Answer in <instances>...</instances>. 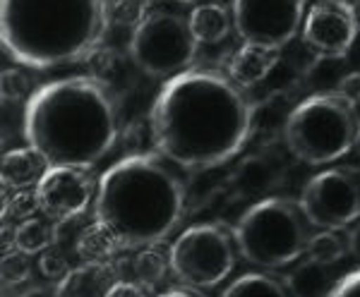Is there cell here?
Returning a JSON list of instances; mask_svg holds the SVG:
<instances>
[{
  "mask_svg": "<svg viewBox=\"0 0 360 297\" xmlns=\"http://www.w3.org/2000/svg\"><path fill=\"white\" fill-rule=\"evenodd\" d=\"M312 223L298 202L266 197L255 202L233 228L238 254L259 269H283L293 264L312 237Z\"/></svg>",
  "mask_w": 360,
  "mask_h": 297,
  "instance_id": "8992f818",
  "label": "cell"
},
{
  "mask_svg": "<svg viewBox=\"0 0 360 297\" xmlns=\"http://www.w3.org/2000/svg\"><path fill=\"white\" fill-rule=\"evenodd\" d=\"M22 132L51 168L96 166L118 139L113 98L96 77H65L27 98Z\"/></svg>",
  "mask_w": 360,
  "mask_h": 297,
  "instance_id": "7a4b0ae2",
  "label": "cell"
},
{
  "mask_svg": "<svg viewBox=\"0 0 360 297\" xmlns=\"http://www.w3.org/2000/svg\"><path fill=\"white\" fill-rule=\"evenodd\" d=\"M307 5H317V3H327V0H305ZM344 3H348V0H344Z\"/></svg>",
  "mask_w": 360,
  "mask_h": 297,
  "instance_id": "d590c367",
  "label": "cell"
},
{
  "mask_svg": "<svg viewBox=\"0 0 360 297\" xmlns=\"http://www.w3.org/2000/svg\"><path fill=\"white\" fill-rule=\"evenodd\" d=\"M168 269H171V254L164 252L159 244L144 247L135 259V276L144 288H156V283L164 281Z\"/></svg>",
  "mask_w": 360,
  "mask_h": 297,
  "instance_id": "603a6c76",
  "label": "cell"
},
{
  "mask_svg": "<svg viewBox=\"0 0 360 297\" xmlns=\"http://www.w3.org/2000/svg\"><path fill=\"white\" fill-rule=\"evenodd\" d=\"M334 281L327 273V266L317 261H303L286 276V290L291 297H329L334 290Z\"/></svg>",
  "mask_w": 360,
  "mask_h": 297,
  "instance_id": "ac0fdd59",
  "label": "cell"
},
{
  "mask_svg": "<svg viewBox=\"0 0 360 297\" xmlns=\"http://www.w3.org/2000/svg\"><path fill=\"white\" fill-rule=\"evenodd\" d=\"M281 163L269 154H252L238 163L231 173L229 187L238 199H266L269 192H274L281 183Z\"/></svg>",
  "mask_w": 360,
  "mask_h": 297,
  "instance_id": "4fadbf2b",
  "label": "cell"
},
{
  "mask_svg": "<svg viewBox=\"0 0 360 297\" xmlns=\"http://www.w3.org/2000/svg\"><path fill=\"white\" fill-rule=\"evenodd\" d=\"M0 91H3L5 101H20V98H25L29 94L27 74L20 72V70H15V67L5 70L3 77H0Z\"/></svg>",
  "mask_w": 360,
  "mask_h": 297,
  "instance_id": "4316f807",
  "label": "cell"
},
{
  "mask_svg": "<svg viewBox=\"0 0 360 297\" xmlns=\"http://www.w3.org/2000/svg\"><path fill=\"white\" fill-rule=\"evenodd\" d=\"M300 209L315 228L341 230L360 218V171L336 166L317 173L300 192Z\"/></svg>",
  "mask_w": 360,
  "mask_h": 297,
  "instance_id": "9c48e42d",
  "label": "cell"
},
{
  "mask_svg": "<svg viewBox=\"0 0 360 297\" xmlns=\"http://www.w3.org/2000/svg\"><path fill=\"white\" fill-rule=\"evenodd\" d=\"M348 252L360 261V223L348 232Z\"/></svg>",
  "mask_w": 360,
  "mask_h": 297,
  "instance_id": "d6a6232c",
  "label": "cell"
},
{
  "mask_svg": "<svg viewBox=\"0 0 360 297\" xmlns=\"http://www.w3.org/2000/svg\"><path fill=\"white\" fill-rule=\"evenodd\" d=\"M348 5H351L353 15H356V20H358V25H360V0H348Z\"/></svg>",
  "mask_w": 360,
  "mask_h": 297,
  "instance_id": "e575fe53",
  "label": "cell"
},
{
  "mask_svg": "<svg viewBox=\"0 0 360 297\" xmlns=\"http://www.w3.org/2000/svg\"><path fill=\"white\" fill-rule=\"evenodd\" d=\"M188 20L197 44H221L233 27V13L221 3L197 5L188 15Z\"/></svg>",
  "mask_w": 360,
  "mask_h": 297,
  "instance_id": "e0dca14e",
  "label": "cell"
},
{
  "mask_svg": "<svg viewBox=\"0 0 360 297\" xmlns=\"http://www.w3.org/2000/svg\"><path fill=\"white\" fill-rule=\"evenodd\" d=\"M108 297H147L142 290V285L137 283H130V281H118L111 288V293H108Z\"/></svg>",
  "mask_w": 360,
  "mask_h": 297,
  "instance_id": "4dcf8cb0",
  "label": "cell"
},
{
  "mask_svg": "<svg viewBox=\"0 0 360 297\" xmlns=\"http://www.w3.org/2000/svg\"><path fill=\"white\" fill-rule=\"evenodd\" d=\"M339 91L341 96L344 98H348L351 103H360V72H351V74H346L344 77V81L339 84Z\"/></svg>",
  "mask_w": 360,
  "mask_h": 297,
  "instance_id": "f546056e",
  "label": "cell"
},
{
  "mask_svg": "<svg viewBox=\"0 0 360 297\" xmlns=\"http://www.w3.org/2000/svg\"><path fill=\"white\" fill-rule=\"evenodd\" d=\"M49 163L37 149H13L3 156V168H0V176H3V185L10 190H29L37 187L41 183V178L49 173Z\"/></svg>",
  "mask_w": 360,
  "mask_h": 297,
  "instance_id": "2e32d148",
  "label": "cell"
},
{
  "mask_svg": "<svg viewBox=\"0 0 360 297\" xmlns=\"http://www.w3.org/2000/svg\"><path fill=\"white\" fill-rule=\"evenodd\" d=\"M278 53H281V51L266 48V46L245 44L233 58H231L229 77L233 79L240 89L252 86V84H259V81L269 77L271 70L276 67Z\"/></svg>",
  "mask_w": 360,
  "mask_h": 297,
  "instance_id": "9a60e30c",
  "label": "cell"
},
{
  "mask_svg": "<svg viewBox=\"0 0 360 297\" xmlns=\"http://www.w3.org/2000/svg\"><path fill=\"white\" fill-rule=\"evenodd\" d=\"M29 271H32V264H29V257L22 254L20 249H13L3 257V283L8 288H15V285L25 283L29 278Z\"/></svg>",
  "mask_w": 360,
  "mask_h": 297,
  "instance_id": "484cf974",
  "label": "cell"
},
{
  "mask_svg": "<svg viewBox=\"0 0 360 297\" xmlns=\"http://www.w3.org/2000/svg\"><path fill=\"white\" fill-rule=\"evenodd\" d=\"M185 204L180 168L159 151H144L120 159L98 178L94 216L123 249H144L176 230Z\"/></svg>",
  "mask_w": 360,
  "mask_h": 297,
  "instance_id": "3957f363",
  "label": "cell"
},
{
  "mask_svg": "<svg viewBox=\"0 0 360 297\" xmlns=\"http://www.w3.org/2000/svg\"><path fill=\"white\" fill-rule=\"evenodd\" d=\"M197 53L190 20L173 10H152L137 22L130 37V58L156 79L188 72Z\"/></svg>",
  "mask_w": 360,
  "mask_h": 297,
  "instance_id": "52a82bcc",
  "label": "cell"
},
{
  "mask_svg": "<svg viewBox=\"0 0 360 297\" xmlns=\"http://www.w3.org/2000/svg\"><path fill=\"white\" fill-rule=\"evenodd\" d=\"M106 27V0H0L3 48L25 67L51 70L86 58Z\"/></svg>",
  "mask_w": 360,
  "mask_h": 297,
  "instance_id": "277c9868",
  "label": "cell"
},
{
  "mask_svg": "<svg viewBox=\"0 0 360 297\" xmlns=\"http://www.w3.org/2000/svg\"><path fill=\"white\" fill-rule=\"evenodd\" d=\"M329 297H360V269L346 273V276L334 285Z\"/></svg>",
  "mask_w": 360,
  "mask_h": 297,
  "instance_id": "f1b7e54d",
  "label": "cell"
},
{
  "mask_svg": "<svg viewBox=\"0 0 360 297\" xmlns=\"http://www.w3.org/2000/svg\"><path fill=\"white\" fill-rule=\"evenodd\" d=\"M56 242V225L41 218H29L25 223L15 225V249L22 254H41Z\"/></svg>",
  "mask_w": 360,
  "mask_h": 297,
  "instance_id": "44dd1931",
  "label": "cell"
},
{
  "mask_svg": "<svg viewBox=\"0 0 360 297\" xmlns=\"http://www.w3.org/2000/svg\"><path fill=\"white\" fill-rule=\"evenodd\" d=\"M356 154H358V159H360V132H358V139H356Z\"/></svg>",
  "mask_w": 360,
  "mask_h": 297,
  "instance_id": "8d00e7d4",
  "label": "cell"
},
{
  "mask_svg": "<svg viewBox=\"0 0 360 297\" xmlns=\"http://www.w3.org/2000/svg\"><path fill=\"white\" fill-rule=\"evenodd\" d=\"M360 32L351 5L344 0L310 5L303 22V44L317 55H346Z\"/></svg>",
  "mask_w": 360,
  "mask_h": 297,
  "instance_id": "8fae6325",
  "label": "cell"
},
{
  "mask_svg": "<svg viewBox=\"0 0 360 297\" xmlns=\"http://www.w3.org/2000/svg\"><path fill=\"white\" fill-rule=\"evenodd\" d=\"M39 209L49 220L63 223L82 216L91 202V178L79 168H49L41 183L34 187Z\"/></svg>",
  "mask_w": 360,
  "mask_h": 297,
  "instance_id": "7c38bea8",
  "label": "cell"
},
{
  "mask_svg": "<svg viewBox=\"0 0 360 297\" xmlns=\"http://www.w3.org/2000/svg\"><path fill=\"white\" fill-rule=\"evenodd\" d=\"M159 297H200L193 288H171L166 293H161Z\"/></svg>",
  "mask_w": 360,
  "mask_h": 297,
  "instance_id": "836d02e7",
  "label": "cell"
},
{
  "mask_svg": "<svg viewBox=\"0 0 360 297\" xmlns=\"http://www.w3.org/2000/svg\"><path fill=\"white\" fill-rule=\"evenodd\" d=\"M39 271H41L44 278L49 281H58L60 283L63 278L70 273V266L68 261L60 257V254H51V252H44L41 259H39Z\"/></svg>",
  "mask_w": 360,
  "mask_h": 297,
  "instance_id": "83f0119b",
  "label": "cell"
},
{
  "mask_svg": "<svg viewBox=\"0 0 360 297\" xmlns=\"http://www.w3.org/2000/svg\"><path fill=\"white\" fill-rule=\"evenodd\" d=\"M118 283L111 261L103 264H82L77 269H70L58 288V297H108L111 288Z\"/></svg>",
  "mask_w": 360,
  "mask_h": 297,
  "instance_id": "5bb4252c",
  "label": "cell"
},
{
  "mask_svg": "<svg viewBox=\"0 0 360 297\" xmlns=\"http://www.w3.org/2000/svg\"><path fill=\"white\" fill-rule=\"evenodd\" d=\"M252 120L255 106L240 86L209 70L171 77L149 110L156 151L188 171L217 168L240 154Z\"/></svg>",
  "mask_w": 360,
  "mask_h": 297,
  "instance_id": "6da1fadb",
  "label": "cell"
},
{
  "mask_svg": "<svg viewBox=\"0 0 360 297\" xmlns=\"http://www.w3.org/2000/svg\"><path fill=\"white\" fill-rule=\"evenodd\" d=\"M77 254L84 259V264H103V261H111V257L120 247V242L115 240V235L106 225H101L98 220H94L91 225L79 232L77 244H75Z\"/></svg>",
  "mask_w": 360,
  "mask_h": 297,
  "instance_id": "d6986e66",
  "label": "cell"
},
{
  "mask_svg": "<svg viewBox=\"0 0 360 297\" xmlns=\"http://www.w3.org/2000/svg\"><path fill=\"white\" fill-rule=\"evenodd\" d=\"M351 62L346 55H317L305 70V81L315 86V94L336 91L346 74H351Z\"/></svg>",
  "mask_w": 360,
  "mask_h": 297,
  "instance_id": "ffe728a7",
  "label": "cell"
},
{
  "mask_svg": "<svg viewBox=\"0 0 360 297\" xmlns=\"http://www.w3.org/2000/svg\"><path fill=\"white\" fill-rule=\"evenodd\" d=\"M360 132L356 103L339 91L312 94L300 101L286 118L283 142L288 151L310 166H324L344 159L356 149Z\"/></svg>",
  "mask_w": 360,
  "mask_h": 297,
  "instance_id": "5b68a950",
  "label": "cell"
},
{
  "mask_svg": "<svg viewBox=\"0 0 360 297\" xmlns=\"http://www.w3.org/2000/svg\"><path fill=\"white\" fill-rule=\"evenodd\" d=\"M221 297H288V290L269 273H243L224 290Z\"/></svg>",
  "mask_w": 360,
  "mask_h": 297,
  "instance_id": "7402d4cb",
  "label": "cell"
},
{
  "mask_svg": "<svg viewBox=\"0 0 360 297\" xmlns=\"http://www.w3.org/2000/svg\"><path fill=\"white\" fill-rule=\"evenodd\" d=\"M346 249H348V237L341 235L339 230H319L310 237L307 257H310V261H317L322 266H332L336 261L344 259Z\"/></svg>",
  "mask_w": 360,
  "mask_h": 297,
  "instance_id": "cb8c5ba5",
  "label": "cell"
},
{
  "mask_svg": "<svg viewBox=\"0 0 360 297\" xmlns=\"http://www.w3.org/2000/svg\"><path fill=\"white\" fill-rule=\"evenodd\" d=\"M17 297H58V288H51V285H34V288L25 290Z\"/></svg>",
  "mask_w": 360,
  "mask_h": 297,
  "instance_id": "1f68e13d",
  "label": "cell"
},
{
  "mask_svg": "<svg viewBox=\"0 0 360 297\" xmlns=\"http://www.w3.org/2000/svg\"><path fill=\"white\" fill-rule=\"evenodd\" d=\"M37 211H41V209H39L37 192H29V190L15 192L13 197H8V202H5V206H3L5 220H20V223L34 218Z\"/></svg>",
  "mask_w": 360,
  "mask_h": 297,
  "instance_id": "d4e9b609",
  "label": "cell"
},
{
  "mask_svg": "<svg viewBox=\"0 0 360 297\" xmlns=\"http://www.w3.org/2000/svg\"><path fill=\"white\" fill-rule=\"evenodd\" d=\"M305 0H233V27L245 44L281 51L305 22Z\"/></svg>",
  "mask_w": 360,
  "mask_h": 297,
  "instance_id": "30bf717a",
  "label": "cell"
},
{
  "mask_svg": "<svg viewBox=\"0 0 360 297\" xmlns=\"http://www.w3.org/2000/svg\"><path fill=\"white\" fill-rule=\"evenodd\" d=\"M171 271L188 288H217L236 269L238 244L233 230L221 223H200L183 230L168 247Z\"/></svg>",
  "mask_w": 360,
  "mask_h": 297,
  "instance_id": "ba28073f",
  "label": "cell"
}]
</instances>
